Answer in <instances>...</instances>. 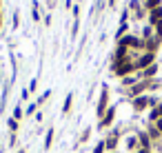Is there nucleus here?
Here are the masks:
<instances>
[{
    "mask_svg": "<svg viewBox=\"0 0 162 153\" xmlns=\"http://www.w3.org/2000/svg\"><path fill=\"white\" fill-rule=\"evenodd\" d=\"M153 62V53H147V55H142L140 58V62L136 64V67H147V64H151Z\"/></svg>",
    "mask_w": 162,
    "mask_h": 153,
    "instance_id": "1",
    "label": "nucleus"
},
{
    "mask_svg": "<svg viewBox=\"0 0 162 153\" xmlns=\"http://www.w3.org/2000/svg\"><path fill=\"white\" fill-rule=\"evenodd\" d=\"M69 107H71V95H67V100H64V111H69Z\"/></svg>",
    "mask_w": 162,
    "mask_h": 153,
    "instance_id": "8",
    "label": "nucleus"
},
{
    "mask_svg": "<svg viewBox=\"0 0 162 153\" xmlns=\"http://www.w3.org/2000/svg\"><path fill=\"white\" fill-rule=\"evenodd\" d=\"M160 18H162V9L156 7L153 11H151V22H160Z\"/></svg>",
    "mask_w": 162,
    "mask_h": 153,
    "instance_id": "3",
    "label": "nucleus"
},
{
    "mask_svg": "<svg viewBox=\"0 0 162 153\" xmlns=\"http://www.w3.org/2000/svg\"><path fill=\"white\" fill-rule=\"evenodd\" d=\"M102 149H104V144H98L96 147V153H102Z\"/></svg>",
    "mask_w": 162,
    "mask_h": 153,
    "instance_id": "10",
    "label": "nucleus"
},
{
    "mask_svg": "<svg viewBox=\"0 0 162 153\" xmlns=\"http://www.w3.org/2000/svg\"><path fill=\"white\" fill-rule=\"evenodd\" d=\"M131 69H133V64H129V62H122V67H116L118 75H125V73H129Z\"/></svg>",
    "mask_w": 162,
    "mask_h": 153,
    "instance_id": "2",
    "label": "nucleus"
},
{
    "mask_svg": "<svg viewBox=\"0 0 162 153\" xmlns=\"http://www.w3.org/2000/svg\"><path fill=\"white\" fill-rule=\"evenodd\" d=\"M158 2H160V0H147V7H151V9H156V7H158Z\"/></svg>",
    "mask_w": 162,
    "mask_h": 153,
    "instance_id": "7",
    "label": "nucleus"
},
{
    "mask_svg": "<svg viewBox=\"0 0 162 153\" xmlns=\"http://www.w3.org/2000/svg\"><path fill=\"white\" fill-rule=\"evenodd\" d=\"M158 129H160V131H162V120H160V122H158Z\"/></svg>",
    "mask_w": 162,
    "mask_h": 153,
    "instance_id": "11",
    "label": "nucleus"
},
{
    "mask_svg": "<svg viewBox=\"0 0 162 153\" xmlns=\"http://www.w3.org/2000/svg\"><path fill=\"white\" fill-rule=\"evenodd\" d=\"M158 36H162V20L158 22Z\"/></svg>",
    "mask_w": 162,
    "mask_h": 153,
    "instance_id": "9",
    "label": "nucleus"
},
{
    "mask_svg": "<svg viewBox=\"0 0 162 153\" xmlns=\"http://www.w3.org/2000/svg\"><path fill=\"white\" fill-rule=\"evenodd\" d=\"M147 107V98H138L136 100V109H145Z\"/></svg>",
    "mask_w": 162,
    "mask_h": 153,
    "instance_id": "5",
    "label": "nucleus"
},
{
    "mask_svg": "<svg viewBox=\"0 0 162 153\" xmlns=\"http://www.w3.org/2000/svg\"><path fill=\"white\" fill-rule=\"evenodd\" d=\"M104 104H107V91H102V98H100V104H98V113H100V116L104 111Z\"/></svg>",
    "mask_w": 162,
    "mask_h": 153,
    "instance_id": "4",
    "label": "nucleus"
},
{
    "mask_svg": "<svg viewBox=\"0 0 162 153\" xmlns=\"http://www.w3.org/2000/svg\"><path fill=\"white\" fill-rule=\"evenodd\" d=\"M111 120H113V109H109V113H107V118L102 120V124H109Z\"/></svg>",
    "mask_w": 162,
    "mask_h": 153,
    "instance_id": "6",
    "label": "nucleus"
}]
</instances>
